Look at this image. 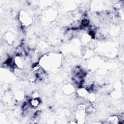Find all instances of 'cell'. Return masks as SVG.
Wrapping results in <instances>:
<instances>
[{"label":"cell","mask_w":124,"mask_h":124,"mask_svg":"<svg viewBox=\"0 0 124 124\" xmlns=\"http://www.w3.org/2000/svg\"><path fill=\"white\" fill-rule=\"evenodd\" d=\"M19 17L22 24L24 26H28L31 23V18L30 17L25 11L21 12Z\"/></svg>","instance_id":"cell-1"},{"label":"cell","mask_w":124,"mask_h":124,"mask_svg":"<svg viewBox=\"0 0 124 124\" xmlns=\"http://www.w3.org/2000/svg\"><path fill=\"white\" fill-rule=\"evenodd\" d=\"M4 39L8 44L11 45L14 41V35L10 32H7L4 35Z\"/></svg>","instance_id":"cell-2"},{"label":"cell","mask_w":124,"mask_h":124,"mask_svg":"<svg viewBox=\"0 0 124 124\" xmlns=\"http://www.w3.org/2000/svg\"><path fill=\"white\" fill-rule=\"evenodd\" d=\"M40 103V100L38 98H32L30 100L29 103L30 106L32 108H36L37 107Z\"/></svg>","instance_id":"cell-3"},{"label":"cell","mask_w":124,"mask_h":124,"mask_svg":"<svg viewBox=\"0 0 124 124\" xmlns=\"http://www.w3.org/2000/svg\"><path fill=\"white\" fill-rule=\"evenodd\" d=\"M108 123L110 124H118L120 122L119 118L116 116H111L109 117L107 120Z\"/></svg>","instance_id":"cell-4"},{"label":"cell","mask_w":124,"mask_h":124,"mask_svg":"<svg viewBox=\"0 0 124 124\" xmlns=\"http://www.w3.org/2000/svg\"><path fill=\"white\" fill-rule=\"evenodd\" d=\"M77 92L78 95L81 97H84L86 96L88 93V90L83 87H81L80 89H78Z\"/></svg>","instance_id":"cell-5"},{"label":"cell","mask_w":124,"mask_h":124,"mask_svg":"<svg viewBox=\"0 0 124 124\" xmlns=\"http://www.w3.org/2000/svg\"><path fill=\"white\" fill-rule=\"evenodd\" d=\"M15 99L17 100H21L24 98V93L21 91H17L14 95Z\"/></svg>","instance_id":"cell-6"},{"label":"cell","mask_w":124,"mask_h":124,"mask_svg":"<svg viewBox=\"0 0 124 124\" xmlns=\"http://www.w3.org/2000/svg\"><path fill=\"white\" fill-rule=\"evenodd\" d=\"M73 89H74L73 87L71 85L68 84V85H66V86H65V88L64 90L65 91V93L67 92V93L70 94L73 91Z\"/></svg>","instance_id":"cell-7"},{"label":"cell","mask_w":124,"mask_h":124,"mask_svg":"<svg viewBox=\"0 0 124 124\" xmlns=\"http://www.w3.org/2000/svg\"><path fill=\"white\" fill-rule=\"evenodd\" d=\"M32 98H38L39 97V93L37 91H34L31 94Z\"/></svg>","instance_id":"cell-8"}]
</instances>
